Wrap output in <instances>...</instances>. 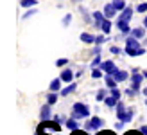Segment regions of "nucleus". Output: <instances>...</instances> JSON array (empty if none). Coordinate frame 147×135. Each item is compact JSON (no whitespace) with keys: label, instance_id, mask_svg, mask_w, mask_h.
<instances>
[{"label":"nucleus","instance_id":"f257e3e1","mask_svg":"<svg viewBox=\"0 0 147 135\" xmlns=\"http://www.w3.org/2000/svg\"><path fill=\"white\" fill-rule=\"evenodd\" d=\"M70 117L77 119V121H81V119H88V117H90V106L84 104V103H74Z\"/></svg>","mask_w":147,"mask_h":135},{"label":"nucleus","instance_id":"f03ea898","mask_svg":"<svg viewBox=\"0 0 147 135\" xmlns=\"http://www.w3.org/2000/svg\"><path fill=\"white\" fill-rule=\"evenodd\" d=\"M102 126H104V119L99 115H92V117H88V121L84 123L83 128L86 132H99V130H102Z\"/></svg>","mask_w":147,"mask_h":135},{"label":"nucleus","instance_id":"7ed1b4c3","mask_svg":"<svg viewBox=\"0 0 147 135\" xmlns=\"http://www.w3.org/2000/svg\"><path fill=\"white\" fill-rule=\"evenodd\" d=\"M36 130H40V132H45V133H57V132H61V124L54 121V119H49V121H41L40 126Z\"/></svg>","mask_w":147,"mask_h":135},{"label":"nucleus","instance_id":"20e7f679","mask_svg":"<svg viewBox=\"0 0 147 135\" xmlns=\"http://www.w3.org/2000/svg\"><path fill=\"white\" fill-rule=\"evenodd\" d=\"M99 69L104 70V74H115L117 70H119V67L115 65L113 59H102V63H100Z\"/></svg>","mask_w":147,"mask_h":135},{"label":"nucleus","instance_id":"39448f33","mask_svg":"<svg viewBox=\"0 0 147 135\" xmlns=\"http://www.w3.org/2000/svg\"><path fill=\"white\" fill-rule=\"evenodd\" d=\"M144 79H145V78H144V74H140V72H136V74H133V76H131V88H135V90H136V94L140 92Z\"/></svg>","mask_w":147,"mask_h":135},{"label":"nucleus","instance_id":"423d86ee","mask_svg":"<svg viewBox=\"0 0 147 135\" xmlns=\"http://www.w3.org/2000/svg\"><path fill=\"white\" fill-rule=\"evenodd\" d=\"M54 115H52V104H49V103H45L41 106V110H40V119L41 121H49V119H52Z\"/></svg>","mask_w":147,"mask_h":135},{"label":"nucleus","instance_id":"0eeeda50","mask_svg":"<svg viewBox=\"0 0 147 135\" xmlns=\"http://www.w3.org/2000/svg\"><path fill=\"white\" fill-rule=\"evenodd\" d=\"M124 54H127L131 58H138V56H144L145 54V47L142 45V47H138V49H131V47H126L124 49Z\"/></svg>","mask_w":147,"mask_h":135},{"label":"nucleus","instance_id":"6e6552de","mask_svg":"<svg viewBox=\"0 0 147 135\" xmlns=\"http://www.w3.org/2000/svg\"><path fill=\"white\" fill-rule=\"evenodd\" d=\"M102 11H104V14H106V18H113V16H119V11L115 9V5H113V2H109V4H106L104 7H102Z\"/></svg>","mask_w":147,"mask_h":135},{"label":"nucleus","instance_id":"1a4fd4ad","mask_svg":"<svg viewBox=\"0 0 147 135\" xmlns=\"http://www.w3.org/2000/svg\"><path fill=\"white\" fill-rule=\"evenodd\" d=\"M59 78H61V81H63L65 85L72 83V81H74V72H72V69H63L61 74H59Z\"/></svg>","mask_w":147,"mask_h":135},{"label":"nucleus","instance_id":"9d476101","mask_svg":"<svg viewBox=\"0 0 147 135\" xmlns=\"http://www.w3.org/2000/svg\"><path fill=\"white\" fill-rule=\"evenodd\" d=\"M76 90H77V83H76V81H72V83H68L67 87H63L61 88V97H67V95H70V94H74V92H76Z\"/></svg>","mask_w":147,"mask_h":135},{"label":"nucleus","instance_id":"9b49d317","mask_svg":"<svg viewBox=\"0 0 147 135\" xmlns=\"http://www.w3.org/2000/svg\"><path fill=\"white\" fill-rule=\"evenodd\" d=\"M63 85H65V83L61 81V78H56V79H52V81H50L49 90H50V92H61Z\"/></svg>","mask_w":147,"mask_h":135},{"label":"nucleus","instance_id":"f8f14e48","mask_svg":"<svg viewBox=\"0 0 147 135\" xmlns=\"http://www.w3.org/2000/svg\"><path fill=\"white\" fill-rule=\"evenodd\" d=\"M104 87H108L109 90L115 88V87H119V81L115 79L113 74H106V76H104Z\"/></svg>","mask_w":147,"mask_h":135},{"label":"nucleus","instance_id":"ddd939ff","mask_svg":"<svg viewBox=\"0 0 147 135\" xmlns=\"http://www.w3.org/2000/svg\"><path fill=\"white\" fill-rule=\"evenodd\" d=\"M81 42L83 43H86V45H95V38H97V36H93L92 33H81Z\"/></svg>","mask_w":147,"mask_h":135},{"label":"nucleus","instance_id":"4468645a","mask_svg":"<svg viewBox=\"0 0 147 135\" xmlns=\"http://www.w3.org/2000/svg\"><path fill=\"white\" fill-rule=\"evenodd\" d=\"M115 24L111 22V18H104L102 20V25H100V33H104V34H109L111 33V27H113Z\"/></svg>","mask_w":147,"mask_h":135},{"label":"nucleus","instance_id":"2eb2a0df","mask_svg":"<svg viewBox=\"0 0 147 135\" xmlns=\"http://www.w3.org/2000/svg\"><path fill=\"white\" fill-rule=\"evenodd\" d=\"M113 76H115V79L119 81V83H124V81H127V79H129V72H127V70L119 69V70L113 74Z\"/></svg>","mask_w":147,"mask_h":135},{"label":"nucleus","instance_id":"dca6fc26","mask_svg":"<svg viewBox=\"0 0 147 135\" xmlns=\"http://www.w3.org/2000/svg\"><path fill=\"white\" fill-rule=\"evenodd\" d=\"M119 18H120V20H127V22H131V18H133V7L127 5L124 11L119 13Z\"/></svg>","mask_w":147,"mask_h":135},{"label":"nucleus","instance_id":"f3484780","mask_svg":"<svg viewBox=\"0 0 147 135\" xmlns=\"http://www.w3.org/2000/svg\"><path fill=\"white\" fill-rule=\"evenodd\" d=\"M108 95H109V88L104 87V88H99V90H97V95H95V99H97L99 103H102Z\"/></svg>","mask_w":147,"mask_h":135},{"label":"nucleus","instance_id":"a211bd4d","mask_svg":"<svg viewBox=\"0 0 147 135\" xmlns=\"http://www.w3.org/2000/svg\"><path fill=\"white\" fill-rule=\"evenodd\" d=\"M65 126L70 130V132H74V130H79L81 128V124H79V121L77 119H74V117H68V121L65 123Z\"/></svg>","mask_w":147,"mask_h":135},{"label":"nucleus","instance_id":"6ab92c4d","mask_svg":"<svg viewBox=\"0 0 147 135\" xmlns=\"http://www.w3.org/2000/svg\"><path fill=\"white\" fill-rule=\"evenodd\" d=\"M131 36H135V38H145V27H133L131 29Z\"/></svg>","mask_w":147,"mask_h":135},{"label":"nucleus","instance_id":"aec40b11","mask_svg":"<svg viewBox=\"0 0 147 135\" xmlns=\"http://www.w3.org/2000/svg\"><path fill=\"white\" fill-rule=\"evenodd\" d=\"M104 104H106V106H109V108H117V104H119V99H115V97L109 94L106 99H104Z\"/></svg>","mask_w":147,"mask_h":135},{"label":"nucleus","instance_id":"412c9836","mask_svg":"<svg viewBox=\"0 0 147 135\" xmlns=\"http://www.w3.org/2000/svg\"><path fill=\"white\" fill-rule=\"evenodd\" d=\"M111 2H113V5H115V9L117 11H124V9H126V7H127V4H126V0H111Z\"/></svg>","mask_w":147,"mask_h":135},{"label":"nucleus","instance_id":"4be33fe9","mask_svg":"<svg viewBox=\"0 0 147 135\" xmlns=\"http://www.w3.org/2000/svg\"><path fill=\"white\" fill-rule=\"evenodd\" d=\"M38 4V0H20V5L24 7V9H31V7H36Z\"/></svg>","mask_w":147,"mask_h":135},{"label":"nucleus","instance_id":"5701e85b","mask_svg":"<svg viewBox=\"0 0 147 135\" xmlns=\"http://www.w3.org/2000/svg\"><path fill=\"white\" fill-rule=\"evenodd\" d=\"M135 115H136V108H135V106H127V112H126V123H131Z\"/></svg>","mask_w":147,"mask_h":135},{"label":"nucleus","instance_id":"b1692460","mask_svg":"<svg viewBox=\"0 0 147 135\" xmlns=\"http://www.w3.org/2000/svg\"><path fill=\"white\" fill-rule=\"evenodd\" d=\"M59 95H61V94H57V92H49V95H47V103H49V104H56L57 99H59Z\"/></svg>","mask_w":147,"mask_h":135},{"label":"nucleus","instance_id":"393cba45","mask_svg":"<svg viewBox=\"0 0 147 135\" xmlns=\"http://www.w3.org/2000/svg\"><path fill=\"white\" fill-rule=\"evenodd\" d=\"M104 76H106L104 70L99 69V67H97V69H92V78H93V79H102Z\"/></svg>","mask_w":147,"mask_h":135},{"label":"nucleus","instance_id":"a878e982","mask_svg":"<svg viewBox=\"0 0 147 135\" xmlns=\"http://www.w3.org/2000/svg\"><path fill=\"white\" fill-rule=\"evenodd\" d=\"M100 63H102V58H100V54L93 56V59L90 61V69H97V67H100Z\"/></svg>","mask_w":147,"mask_h":135},{"label":"nucleus","instance_id":"bb28decb","mask_svg":"<svg viewBox=\"0 0 147 135\" xmlns=\"http://www.w3.org/2000/svg\"><path fill=\"white\" fill-rule=\"evenodd\" d=\"M106 42H108V34H104V33H100L97 38H95V43L97 45H104Z\"/></svg>","mask_w":147,"mask_h":135},{"label":"nucleus","instance_id":"cd10ccee","mask_svg":"<svg viewBox=\"0 0 147 135\" xmlns=\"http://www.w3.org/2000/svg\"><path fill=\"white\" fill-rule=\"evenodd\" d=\"M52 119H54V121H57L59 124H65V123L68 121V117H67V115H63V114H56Z\"/></svg>","mask_w":147,"mask_h":135},{"label":"nucleus","instance_id":"c85d7f7f","mask_svg":"<svg viewBox=\"0 0 147 135\" xmlns=\"http://www.w3.org/2000/svg\"><path fill=\"white\" fill-rule=\"evenodd\" d=\"M109 52H111L113 56H120L124 50H122V49L119 47V45H111V47H109Z\"/></svg>","mask_w":147,"mask_h":135},{"label":"nucleus","instance_id":"c756f323","mask_svg":"<svg viewBox=\"0 0 147 135\" xmlns=\"http://www.w3.org/2000/svg\"><path fill=\"white\" fill-rule=\"evenodd\" d=\"M109 94H111V95L115 97V99H119V101H120V97H122V92H120V88H119V87L111 88V90H109Z\"/></svg>","mask_w":147,"mask_h":135},{"label":"nucleus","instance_id":"7c9ffc66","mask_svg":"<svg viewBox=\"0 0 147 135\" xmlns=\"http://www.w3.org/2000/svg\"><path fill=\"white\" fill-rule=\"evenodd\" d=\"M135 11H136V13H142V14H147V2H142V4H138Z\"/></svg>","mask_w":147,"mask_h":135},{"label":"nucleus","instance_id":"2f4dec72","mask_svg":"<svg viewBox=\"0 0 147 135\" xmlns=\"http://www.w3.org/2000/svg\"><path fill=\"white\" fill-rule=\"evenodd\" d=\"M36 13H38V9H34V7H31V9H29V11H25V13H24V16H22V18H24V20H27V18L34 16Z\"/></svg>","mask_w":147,"mask_h":135},{"label":"nucleus","instance_id":"473e14b6","mask_svg":"<svg viewBox=\"0 0 147 135\" xmlns=\"http://www.w3.org/2000/svg\"><path fill=\"white\" fill-rule=\"evenodd\" d=\"M70 22H72V14L68 13V14H65V16H63V22H61V24H63V27H68Z\"/></svg>","mask_w":147,"mask_h":135},{"label":"nucleus","instance_id":"72a5a7b5","mask_svg":"<svg viewBox=\"0 0 147 135\" xmlns=\"http://www.w3.org/2000/svg\"><path fill=\"white\" fill-rule=\"evenodd\" d=\"M124 94H126L127 97H131V99H133V97L136 95V90H135V88H131V87H129V88H126V90H124Z\"/></svg>","mask_w":147,"mask_h":135},{"label":"nucleus","instance_id":"f704fd0d","mask_svg":"<svg viewBox=\"0 0 147 135\" xmlns=\"http://www.w3.org/2000/svg\"><path fill=\"white\" fill-rule=\"evenodd\" d=\"M65 65H68V59L67 58H59L56 61V67H59V69H61V67H65Z\"/></svg>","mask_w":147,"mask_h":135},{"label":"nucleus","instance_id":"c9c22d12","mask_svg":"<svg viewBox=\"0 0 147 135\" xmlns=\"http://www.w3.org/2000/svg\"><path fill=\"white\" fill-rule=\"evenodd\" d=\"M124 126H126V123H124V121H119V119H117V124H115V132H120V130H124Z\"/></svg>","mask_w":147,"mask_h":135},{"label":"nucleus","instance_id":"e433bc0d","mask_svg":"<svg viewBox=\"0 0 147 135\" xmlns=\"http://www.w3.org/2000/svg\"><path fill=\"white\" fill-rule=\"evenodd\" d=\"M90 54H92V56H97V54H100V45H97V43H95V45H93V49H92V52H90Z\"/></svg>","mask_w":147,"mask_h":135},{"label":"nucleus","instance_id":"4c0bfd02","mask_svg":"<svg viewBox=\"0 0 147 135\" xmlns=\"http://www.w3.org/2000/svg\"><path fill=\"white\" fill-rule=\"evenodd\" d=\"M95 135H117L113 130H104V132H102V130H99L97 133H95Z\"/></svg>","mask_w":147,"mask_h":135},{"label":"nucleus","instance_id":"58836bf2","mask_svg":"<svg viewBox=\"0 0 147 135\" xmlns=\"http://www.w3.org/2000/svg\"><path fill=\"white\" fill-rule=\"evenodd\" d=\"M124 135H144V133H142L140 130H127Z\"/></svg>","mask_w":147,"mask_h":135},{"label":"nucleus","instance_id":"ea45409f","mask_svg":"<svg viewBox=\"0 0 147 135\" xmlns=\"http://www.w3.org/2000/svg\"><path fill=\"white\" fill-rule=\"evenodd\" d=\"M140 132H142L144 135H147V124H142V126H140Z\"/></svg>","mask_w":147,"mask_h":135},{"label":"nucleus","instance_id":"a19ab883","mask_svg":"<svg viewBox=\"0 0 147 135\" xmlns=\"http://www.w3.org/2000/svg\"><path fill=\"white\" fill-rule=\"evenodd\" d=\"M34 135H50V133H45V132H40V130H36Z\"/></svg>","mask_w":147,"mask_h":135},{"label":"nucleus","instance_id":"79ce46f5","mask_svg":"<svg viewBox=\"0 0 147 135\" xmlns=\"http://www.w3.org/2000/svg\"><path fill=\"white\" fill-rule=\"evenodd\" d=\"M142 24H144V27L147 29V14H145V18H144V22H142Z\"/></svg>","mask_w":147,"mask_h":135},{"label":"nucleus","instance_id":"37998d69","mask_svg":"<svg viewBox=\"0 0 147 135\" xmlns=\"http://www.w3.org/2000/svg\"><path fill=\"white\" fill-rule=\"evenodd\" d=\"M142 94H144V95H145V97H147V87H145V88H144V90H142Z\"/></svg>","mask_w":147,"mask_h":135},{"label":"nucleus","instance_id":"c03bdc74","mask_svg":"<svg viewBox=\"0 0 147 135\" xmlns=\"http://www.w3.org/2000/svg\"><path fill=\"white\" fill-rule=\"evenodd\" d=\"M142 74H144V78H145V79H147V70H144V72H142Z\"/></svg>","mask_w":147,"mask_h":135},{"label":"nucleus","instance_id":"a18cd8bd","mask_svg":"<svg viewBox=\"0 0 147 135\" xmlns=\"http://www.w3.org/2000/svg\"><path fill=\"white\" fill-rule=\"evenodd\" d=\"M145 106H147V97H145Z\"/></svg>","mask_w":147,"mask_h":135}]
</instances>
